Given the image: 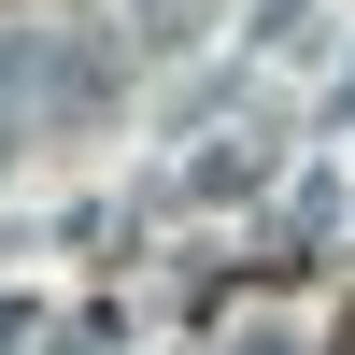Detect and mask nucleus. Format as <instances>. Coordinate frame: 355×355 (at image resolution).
I'll use <instances>...</instances> for the list:
<instances>
[{
  "instance_id": "obj_1",
  "label": "nucleus",
  "mask_w": 355,
  "mask_h": 355,
  "mask_svg": "<svg viewBox=\"0 0 355 355\" xmlns=\"http://www.w3.org/2000/svg\"><path fill=\"white\" fill-rule=\"evenodd\" d=\"M327 355H355V299H341V327H327Z\"/></svg>"
}]
</instances>
